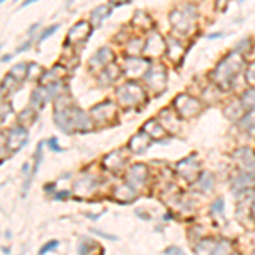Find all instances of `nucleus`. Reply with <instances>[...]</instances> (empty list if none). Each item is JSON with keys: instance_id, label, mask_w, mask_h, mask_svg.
<instances>
[{"instance_id": "obj_1", "label": "nucleus", "mask_w": 255, "mask_h": 255, "mask_svg": "<svg viewBox=\"0 0 255 255\" xmlns=\"http://www.w3.org/2000/svg\"><path fill=\"white\" fill-rule=\"evenodd\" d=\"M240 67H242V56L233 53V55H230L228 58L218 65V68L213 72V80H215L220 87L230 89L232 87L233 79H235L237 73L240 72Z\"/></svg>"}, {"instance_id": "obj_2", "label": "nucleus", "mask_w": 255, "mask_h": 255, "mask_svg": "<svg viewBox=\"0 0 255 255\" xmlns=\"http://www.w3.org/2000/svg\"><path fill=\"white\" fill-rule=\"evenodd\" d=\"M116 96L119 97V102L123 106H129V108H134L139 102L143 101L145 94H143V89L139 87L134 82H128V84L121 85V87L116 89Z\"/></svg>"}, {"instance_id": "obj_3", "label": "nucleus", "mask_w": 255, "mask_h": 255, "mask_svg": "<svg viewBox=\"0 0 255 255\" xmlns=\"http://www.w3.org/2000/svg\"><path fill=\"white\" fill-rule=\"evenodd\" d=\"M174 108L179 111L180 116L192 118L194 114H197V111H199V102L189 96H179L174 101Z\"/></svg>"}, {"instance_id": "obj_4", "label": "nucleus", "mask_w": 255, "mask_h": 255, "mask_svg": "<svg viewBox=\"0 0 255 255\" xmlns=\"http://www.w3.org/2000/svg\"><path fill=\"white\" fill-rule=\"evenodd\" d=\"M27 143V131L22 126H14L7 134V148L10 151H17Z\"/></svg>"}, {"instance_id": "obj_5", "label": "nucleus", "mask_w": 255, "mask_h": 255, "mask_svg": "<svg viewBox=\"0 0 255 255\" xmlns=\"http://www.w3.org/2000/svg\"><path fill=\"white\" fill-rule=\"evenodd\" d=\"M70 125H72V131H89L90 119L79 108H70Z\"/></svg>"}, {"instance_id": "obj_6", "label": "nucleus", "mask_w": 255, "mask_h": 255, "mask_svg": "<svg viewBox=\"0 0 255 255\" xmlns=\"http://www.w3.org/2000/svg\"><path fill=\"white\" fill-rule=\"evenodd\" d=\"M145 80L148 82V85H150V87L153 89V90H157V92H162V90L165 89L167 73H165V70H163L162 67L153 68V70H150V72H146Z\"/></svg>"}, {"instance_id": "obj_7", "label": "nucleus", "mask_w": 255, "mask_h": 255, "mask_svg": "<svg viewBox=\"0 0 255 255\" xmlns=\"http://www.w3.org/2000/svg\"><path fill=\"white\" fill-rule=\"evenodd\" d=\"M235 158L238 160V163L242 165V168L250 175H255V153L250 148H240L237 150Z\"/></svg>"}, {"instance_id": "obj_8", "label": "nucleus", "mask_w": 255, "mask_h": 255, "mask_svg": "<svg viewBox=\"0 0 255 255\" xmlns=\"http://www.w3.org/2000/svg\"><path fill=\"white\" fill-rule=\"evenodd\" d=\"M92 116L97 119L99 123H109L116 116V108L113 102H102V104L92 108Z\"/></svg>"}, {"instance_id": "obj_9", "label": "nucleus", "mask_w": 255, "mask_h": 255, "mask_svg": "<svg viewBox=\"0 0 255 255\" xmlns=\"http://www.w3.org/2000/svg\"><path fill=\"white\" fill-rule=\"evenodd\" d=\"M194 19H196V15H187L186 12H184V9L182 10H174L170 14L172 26H174L175 29H179V31L186 29V32H189V29H191V26H192V22H194Z\"/></svg>"}, {"instance_id": "obj_10", "label": "nucleus", "mask_w": 255, "mask_h": 255, "mask_svg": "<svg viewBox=\"0 0 255 255\" xmlns=\"http://www.w3.org/2000/svg\"><path fill=\"white\" fill-rule=\"evenodd\" d=\"M148 67V60L138 58V56H129L126 60V73L131 77H139L145 73V68ZM146 75V73H145Z\"/></svg>"}, {"instance_id": "obj_11", "label": "nucleus", "mask_w": 255, "mask_h": 255, "mask_svg": "<svg viewBox=\"0 0 255 255\" xmlns=\"http://www.w3.org/2000/svg\"><path fill=\"white\" fill-rule=\"evenodd\" d=\"M90 27H89V22H85V20H80L77 26H73L72 29H70L68 36H67V44L70 43H79V41H84L87 36L90 34Z\"/></svg>"}, {"instance_id": "obj_12", "label": "nucleus", "mask_w": 255, "mask_h": 255, "mask_svg": "<svg viewBox=\"0 0 255 255\" xmlns=\"http://www.w3.org/2000/svg\"><path fill=\"white\" fill-rule=\"evenodd\" d=\"M163 41L162 38H160V34H157V32H151L150 39L146 41L145 44V49H143V53L145 55H151V56H158L163 53Z\"/></svg>"}, {"instance_id": "obj_13", "label": "nucleus", "mask_w": 255, "mask_h": 255, "mask_svg": "<svg viewBox=\"0 0 255 255\" xmlns=\"http://www.w3.org/2000/svg\"><path fill=\"white\" fill-rule=\"evenodd\" d=\"M146 180V167L141 165V163H136L129 168L128 172V182L131 186H139V184H145Z\"/></svg>"}, {"instance_id": "obj_14", "label": "nucleus", "mask_w": 255, "mask_h": 255, "mask_svg": "<svg viewBox=\"0 0 255 255\" xmlns=\"http://www.w3.org/2000/svg\"><path fill=\"white\" fill-rule=\"evenodd\" d=\"M109 61H113V51H111L109 48H102V49H99L97 55L90 60V65H92V68L99 70V68L106 67Z\"/></svg>"}, {"instance_id": "obj_15", "label": "nucleus", "mask_w": 255, "mask_h": 255, "mask_svg": "<svg viewBox=\"0 0 255 255\" xmlns=\"http://www.w3.org/2000/svg\"><path fill=\"white\" fill-rule=\"evenodd\" d=\"M148 146H150V138H148V134H143V133L133 136L129 141V150L133 151V153H143Z\"/></svg>"}, {"instance_id": "obj_16", "label": "nucleus", "mask_w": 255, "mask_h": 255, "mask_svg": "<svg viewBox=\"0 0 255 255\" xmlns=\"http://www.w3.org/2000/svg\"><path fill=\"white\" fill-rule=\"evenodd\" d=\"M114 197L119 203H129L136 197V191L133 189V186L129 184H125V186H119L116 191H114Z\"/></svg>"}, {"instance_id": "obj_17", "label": "nucleus", "mask_w": 255, "mask_h": 255, "mask_svg": "<svg viewBox=\"0 0 255 255\" xmlns=\"http://www.w3.org/2000/svg\"><path fill=\"white\" fill-rule=\"evenodd\" d=\"M109 5H99L96 10L92 12V17H90V20H92V24L96 27L101 26V20L104 19V17H108V14H109Z\"/></svg>"}, {"instance_id": "obj_18", "label": "nucleus", "mask_w": 255, "mask_h": 255, "mask_svg": "<svg viewBox=\"0 0 255 255\" xmlns=\"http://www.w3.org/2000/svg\"><path fill=\"white\" fill-rule=\"evenodd\" d=\"M197 184H199V187L203 189L204 192L213 191V187H215V180H213V175L209 174V172H203L199 180H197Z\"/></svg>"}, {"instance_id": "obj_19", "label": "nucleus", "mask_w": 255, "mask_h": 255, "mask_svg": "<svg viewBox=\"0 0 255 255\" xmlns=\"http://www.w3.org/2000/svg\"><path fill=\"white\" fill-rule=\"evenodd\" d=\"M145 133L153 138H157V136H163V134H165V129H163L162 126H158L155 121H148L145 125Z\"/></svg>"}, {"instance_id": "obj_20", "label": "nucleus", "mask_w": 255, "mask_h": 255, "mask_svg": "<svg viewBox=\"0 0 255 255\" xmlns=\"http://www.w3.org/2000/svg\"><path fill=\"white\" fill-rule=\"evenodd\" d=\"M213 252H215V247H213L211 240H203V242H199L196 247L197 255H213Z\"/></svg>"}, {"instance_id": "obj_21", "label": "nucleus", "mask_w": 255, "mask_h": 255, "mask_svg": "<svg viewBox=\"0 0 255 255\" xmlns=\"http://www.w3.org/2000/svg\"><path fill=\"white\" fill-rule=\"evenodd\" d=\"M106 160H113V163H109V165H106L111 170H118V168L123 167V163H125V158L119 155V151H114V153H111L106 157Z\"/></svg>"}, {"instance_id": "obj_22", "label": "nucleus", "mask_w": 255, "mask_h": 255, "mask_svg": "<svg viewBox=\"0 0 255 255\" xmlns=\"http://www.w3.org/2000/svg\"><path fill=\"white\" fill-rule=\"evenodd\" d=\"M119 77V72H118V68H114V67H108L102 72V75H101V80L104 82V84H111V82H114Z\"/></svg>"}, {"instance_id": "obj_23", "label": "nucleus", "mask_w": 255, "mask_h": 255, "mask_svg": "<svg viewBox=\"0 0 255 255\" xmlns=\"http://www.w3.org/2000/svg\"><path fill=\"white\" fill-rule=\"evenodd\" d=\"M82 186L85 187V192H84V194H87V192H90L94 187H96V182L92 180V177H82V179H79V180L75 182V187H82Z\"/></svg>"}, {"instance_id": "obj_24", "label": "nucleus", "mask_w": 255, "mask_h": 255, "mask_svg": "<svg viewBox=\"0 0 255 255\" xmlns=\"http://www.w3.org/2000/svg\"><path fill=\"white\" fill-rule=\"evenodd\" d=\"M26 68H27L26 65L20 63V65H17V67H14V68L10 70V75L14 77V79L17 80V82H20V80L24 79V77L27 75V70H26Z\"/></svg>"}, {"instance_id": "obj_25", "label": "nucleus", "mask_w": 255, "mask_h": 255, "mask_svg": "<svg viewBox=\"0 0 255 255\" xmlns=\"http://www.w3.org/2000/svg\"><path fill=\"white\" fill-rule=\"evenodd\" d=\"M233 252L232 245H230V242H221L220 245L215 247V252H213V255H230Z\"/></svg>"}, {"instance_id": "obj_26", "label": "nucleus", "mask_w": 255, "mask_h": 255, "mask_svg": "<svg viewBox=\"0 0 255 255\" xmlns=\"http://www.w3.org/2000/svg\"><path fill=\"white\" fill-rule=\"evenodd\" d=\"M168 43H170V46L174 48V49H172V51H170V58H172V60H175L177 56H180V55H182L184 48H182V44H180L179 41L170 39V41H168Z\"/></svg>"}, {"instance_id": "obj_27", "label": "nucleus", "mask_w": 255, "mask_h": 255, "mask_svg": "<svg viewBox=\"0 0 255 255\" xmlns=\"http://www.w3.org/2000/svg\"><path fill=\"white\" fill-rule=\"evenodd\" d=\"M242 104H245L247 108L255 109V89L249 90V92L244 94V101H242Z\"/></svg>"}, {"instance_id": "obj_28", "label": "nucleus", "mask_w": 255, "mask_h": 255, "mask_svg": "<svg viewBox=\"0 0 255 255\" xmlns=\"http://www.w3.org/2000/svg\"><path fill=\"white\" fill-rule=\"evenodd\" d=\"M41 158H43V143H39L38 150H36V162H34V168H32V175H36V172H38Z\"/></svg>"}, {"instance_id": "obj_29", "label": "nucleus", "mask_w": 255, "mask_h": 255, "mask_svg": "<svg viewBox=\"0 0 255 255\" xmlns=\"http://www.w3.org/2000/svg\"><path fill=\"white\" fill-rule=\"evenodd\" d=\"M211 211L213 213H223L225 211V201L221 199V197H220V199H216L215 203L211 204Z\"/></svg>"}, {"instance_id": "obj_30", "label": "nucleus", "mask_w": 255, "mask_h": 255, "mask_svg": "<svg viewBox=\"0 0 255 255\" xmlns=\"http://www.w3.org/2000/svg\"><path fill=\"white\" fill-rule=\"evenodd\" d=\"M247 82H249L250 85H255V63H252L247 70Z\"/></svg>"}, {"instance_id": "obj_31", "label": "nucleus", "mask_w": 255, "mask_h": 255, "mask_svg": "<svg viewBox=\"0 0 255 255\" xmlns=\"http://www.w3.org/2000/svg\"><path fill=\"white\" fill-rule=\"evenodd\" d=\"M58 24H55V26H51V27H48V29L46 31H44L43 32V34H41V38H39V41H44V39H46V38H49V36H51V34H55V32H56V29H58Z\"/></svg>"}, {"instance_id": "obj_32", "label": "nucleus", "mask_w": 255, "mask_h": 255, "mask_svg": "<svg viewBox=\"0 0 255 255\" xmlns=\"http://www.w3.org/2000/svg\"><path fill=\"white\" fill-rule=\"evenodd\" d=\"M249 123H254L252 126H255V109H252V113L247 114V118L244 119V121H242V126L247 128V126H249Z\"/></svg>"}, {"instance_id": "obj_33", "label": "nucleus", "mask_w": 255, "mask_h": 255, "mask_svg": "<svg viewBox=\"0 0 255 255\" xmlns=\"http://www.w3.org/2000/svg\"><path fill=\"white\" fill-rule=\"evenodd\" d=\"M56 245H58V242H56V240L49 242V244L44 245V249H41V250H39V254H41V255H44L46 252H51V250H55V249H56Z\"/></svg>"}, {"instance_id": "obj_34", "label": "nucleus", "mask_w": 255, "mask_h": 255, "mask_svg": "<svg viewBox=\"0 0 255 255\" xmlns=\"http://www.w3.org/2000/svg\"><path fill=\"white\" fill-rule=\"evenodd\" d=\"M48 146L51 148L53 151H56V153H60V151H63V150H61V148L58 146V143H56V138L48 139Z\"/></svg>"}, {"instance_id": "obj_35", "label": "nucleus", "mask_w": 255, "mask_h": 255, "mask_svg": "<svg viewBox=\"0 0 255 255\" xmlns=\"http://www.w3.org/2000/svg\"><path fill=\"white\" fill-rule=\"evenodd\" d=\"M165 254L167 255H186V254L182 252V250L179 249V247H170V249L165 250Z\"/></svg>"}, {"instance_id": "obj_36", "label": "nucleus", "mask_w": 255, "mask_h": 255, "mask_svg": "<svg viewBox=\"0 0 255 255\" xmlns=\"http://www.w3.org/2000/svg\"><path fill=\"white\" fill-rule=\"evenodd\" d=\"M92 233H96V235H99V237H104V238H108V240H116V237H111V235H106V233L99 232V230H92Z\"/></svg>"}, {"instance_id": "obj_37", "label": "nucleus", "mask_w": 255, "mask_h": 255, "mask_svg": "<svg viewBox=\"0 0 255 255\" xmlns=\"http://www.w3.org/2000/svg\"><path fill=\"white\" fill-rule=\"evenodd\" d=\"M67 197H68V192L63 191V194H58L56 196V199H67Z\"/></svg>"}, {"instance_id": "obj_38", "label": "nucleus", "mask_w": 255, "mask_h": 255, "mask_svg": "<svg viewBox=\"0 0 255 255\" xmlns=\"http://www.w3.org/2000/svg\"><path fill=\"white\" fill-rule=\"evenodd\" d=\"M12 58V56L10 55H5V56H3V58H2V61H9Z\"/></svg>"}]
</instances>
